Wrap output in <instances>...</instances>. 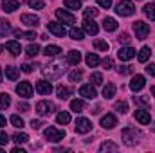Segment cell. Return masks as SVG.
<instances>
[{
    "mask_svg": "<svg viewBox=\"0 0 155 153\" xmlns=\"http://www.w3.org/2000/svg\"><path fill=\"white\" fill-rule=\"evenodd\" d=\"M121 137H123V141H124V144H126V146H135V144H137V141H139V137H141V132H139V130H135L134 126H128V128H124V130H123Z\"/></svg>",
    "mask_w": 155,
    "mask_h": 153,
    "instance_id": "1",
    "label": "cell"
},
{
    "mask_svg": "<svg viewBox=\"0 0 155 153\" xmlns=\"http://www.w3.org/2000/svg\"><path fill=\"white\" fill-rule=\"evenodd\" d=\"M43 76L49 77V79H58V77L63 76V72H65V67L63 65H60V63H51V65H47V67H43Z\"/></svg>",
    "mask_w": 155,
    "mask_h": 153,
    "instance_id": "2",
    "label": "cell"
},
{
    "mask_svg": "<svg viewBox=\"0 0 155 153\" xmlns=\"http://www.w3.org/2000/svg\"><path fill=\"white\" fill-rule=\"evenodd\" d=\"M116 13L121 15V16H132L135 13V7H134V4L130 0H121L116 5Z\"/></svg>",
    "mask_w": 155,
    "mask_h": 153,
    "instance_id": "3",
    "label": "cell"
},
{
    "mask_svg": "<svg viewBox=\"0 0 155 153\" xmlns=\"http://www.w3.org/2000/svg\"><path fill=\"white\" fill-rule=\"evenodd\" d=\"M134 31H135L137 40H146V36L150 34V25L144 24L143 20H137V22H134Z\"/></svg>",
    "mask_w": 155,
    "mask_h": 153,
    "instance_id": "4",
    "label": "cell"
},
{
    "mask_svg": "<svg viewBox=\"0 0 155 153\" xmlns=\"http://www.w3.org/2000/svg\"><path fill=\"white\" fill-rule=\"evenodd\" d=\"M45 137H47V141H51V142H60V141H63V137H65V130H58V128H54V126H49V128L45 130Z\"/></svg>",
    "mask_w": 155,
    "mask_h": 153,
    "instance_id": "5",
    "label": "cell"
},
{
    "mask_svg": "<svg viewBox=\"0 0 155 153\" xmlns=\"http://www.w3.org/2000/svg\"><path fill=\"white\" fill-rule=\"evenodd\" d=\"M16 94H18L20 97H24V99H29V97L33 96V85H31L29 81L18 83V85H16Z\"/></svg>",
    "mask_w": 155,
    "mask_h": 153,
    "instance_id": "6",
    "label": "cell"
},
{
    "mask_svg": "<svg viewBox=\"0 0 155 153\" xmlns=\"http://www.w3.org/2000/svg\"><path fill=\"white\" fill-rule=\"evenodd\" d=\"M54 110H56V106L51 101H40V103H36V112H38V115H49V114H52Z\"/></svg>",
    "mask_w": 155,
    "mask_h": 153,
    "instance_id": "7",
    "label": "cell"
},
{
    "mask_svg": "<svg viewBox=\"0 0 155 153\" xmlns=\"http://www.w3.org/2000/svg\"><path fill=\"white\" fill-rule=\"evenodd\" d=\"M92 130V122L87 117H78L76 119V132L78 133H88Z\"/></svg>",
    "mask_w": 155,
    "mask_h": 153,
    "instance_id": "8",
    "label": "cell"
},
{
    "mask_svg": "<svg viewBox=\"0 0 155 153\" xmlns=\"http://www.w3.org/2000/svg\"><path fill=\"white\" fill-rule=\"evenodd\" d=\"M56 16H58V20H60L61 24H69V25H74V24H76L74 15L67 13L65 9H58V11H56Z\"/></svg>",
    "mask_w": 155,
    "mask_h": 153,
    "instance_id": "9",
    "label": "cell"
},
{
    "mask_svg": "<svg viewBox=\"0 0 155 153\" xmlns=\"http://www.w3.org/2000/svg\"><path fill=\"white\" fill-rule=\"evenodd\" d=\"M47 29H49L54 36H60V38H63V36L67 34L65 27H63L61 24H58V22H49V24H47Z\"/></svg>",
    "mask_w": 155,
    "mask_h": 153,
    "instance_id": "10",
    "label": "cell"
},
{
    "mask_svg": "<svg viewBox=\"0 0 155 153\" xmlns=\"http://www.w3.org/2000/svg\"><path fill=\"white\" fill-rule=\"evenodd\" d=\"M117 58L121 61H128V60L135 58V49H132V47H121L117 50Z\"/></svg>",
    "mask_w": 155,
    "mask_h": 153,
    "instance_id": "11",
    "label": "cell"
},
{
    "mask_svg": "<svg viewBox=\"0 0 155 153\" xmlns=\"http://www.w3.org/2000/svg\"><path fill=\"white\" fill-rule=\"evenodd\" d=\"M144 85H146V79H144V76H141V74L134 76V77H132V81H130V88H132L134 92L143 90V88H144Z\"/></svg>",
    "mask_w": 155,
    "mask_h": 153,
    "instance_id": "12",
    "label": "cell"
},
{
    "mask_svg": "<svg viewBox=\"0 0 155 153\" xmlns=\"http://www.w3.org/2000/svg\"><path fill=\"white\" fill-rule=\"evenodd\" d=\"M20 22L25 24L27 27H36V25L40 24V18L36 16V15H29V13H25V15L20 16Z\"/></svg>",
    "mask_w": 155,
    "mask_h": 153,
    "instance_id": "13",
    "label": "cell"
},
{
    "mask_svg": "<svg viewBox=\"0 0 155 153\" xmlns=\"http://www.w3.org/2000/svg\"><path fill=\"white\" fill-rule=\"evenodd\" d=\"M36 92L40 96H49L52 92V85L49 81H36Z\"/></svg>",
    "mask_w": 155,
    "mask_h": 153,
    "instance_id": "14",
    "label": "cell"
},
{
    "mask_svg": "<svg viewBox=\"0 0 155 153\" xmlns=\"http://www.w3.org/2000/svg\"><path fill=\"white\" fill-rule=\"evenodd\" d=\"M83 29H85V33H88V34H97V31H99V27H97V24L94 22V20H90V18H85V22H83Z\"/></svg>",
    "mask_w": 155,
    "mask_h": 153,
    "instance_id": "15",
    "label": "cell"
},
{
    "mask_svg": "<svg viewBox=\"0 0 155 153\" xmlns=\"http://www.w3.org/2000/svg\"><path fill=\"white\" fill-rule=\"evenodd\" d=\"M79 96H83L85 99H94L97 94H96V88H94L92 85H83V86L79 88Z\"/></svg>",
    "mask_w": 155,
    "mask_h": 153,
    "instance_id": "16",
    "label": "cell"
},
{
    "mask_svg": "<svg viewBox=\"0 0 155 153\" xmlns=\"http://www.w3.org/2000/svg\"><path fill=\"white\" fill-rule=\"evenodd\" d=\"M117 124V119L114 114H107L103 119H101V126L103 128H107V130H112V128H116Z\"/></svg>",
    "mask_w": 155,
    "mask_h": 153,
    "instance_id": "17",
    "label": "cell"
},
{
    "mask_svg": "<svg viewBox=\"0 0 155 153\" xmlns=\"http://www.w3.org/2000/svg\"><path fill=\"white\" fill-rule=\"evenodd\" d=\"M2 7L7 13H13V11H16L20 7V2L18 0H2Z\"/></svg>",
    "mask_w": 155,
    "mask_h": 153,
    "instance_id": "18",
    "label": "cell"
},
{
    "mask_svg": "<svg viewBox=\"0 0 155 153\" xmlns=\"http://www.w3.org/2000/svg\"><path fill=\"white\" fill-rule=\"evenodd\" d=\"M5 49L13 54V56H18L20 54V50H22V47H20V43L18 41H15V40H11V41H7L5 43Z\"/></svg>",
    "mask_w": 155,
    "mask_h": 153,
    "instance_id": "19",
    "label": "cell"
},
{
    "mask_svg": "<svg viewBox=\"0 0 155 153\" xmlns=\"http://www.w3.org/2000/svg\"><path fill=\"white\" fill-rule=\"evenodd\" d=\"M135 119L141 124H150V112H146V110H135Z\"/></svg>",
    "mask_w": 155,
    "mask_h": 153,
    "instance_id": "20",
    "label": "cell"
},
{
    "mask_svg": "<svg viewBox=\"0 0 155 153\" xmlns=\"http://www.w3.org/2000/svg\"><path fill=\"white\" fill-rule=\"evenodd\" d=\"M67 61L71 63V65H79V61H81V52H78V50H71V52H67Z\"/></svg>",
    "mask_w": 155,
    "mask_h": 153,
    "instance_id": "21",
    "label": "cell"
},
{
    "mask_svg": "<svg viewBox=\"0 0 155 153\" xmlns=\"http://www.w3.org/2000/svg\"><path fill=\"white\" fill-rule=\"evenodd\" d=\"M5 77H7L9 81H16V79L20 77V70H18L16 67H5Z\"/></svg>",
    "mask_w": 155,
    "mask_h": 153,
    "instance_id": "22",
    "label": "cell"
},
{
    "mask_svg": "<svg viewBox=\"0 0 155 153\" xmlns=\"http://www.w3.org/2000/svg\"><path fill=\"white\" fill-rule=\"evenodd\" d=\"M103 29L105 31H116L117 29V22H116V18H110V16H107L105 20H103Z\"/></svg>",
    "mask_w": 155,
    "mask_h": 153,
    "instance_id": "23",
    "label": "cell"
},
{
    "mask_svg": "<svg viewBox=\"0 0 155 153\" xmlns=\"http://www.w3.org/2000/svg\"><path fill=\"white\" fill-rule=\"evenodd\" d=\"M150 56H152L150 47H143V49L139 50V54H137V58H139V61H141V63H146V61L150 60Z\"/></svg>",
    "mask_w": 155,
    "mask_h": 153,
    "instance_id": "24",
    "label": "cell"
},
{
    "mask_svg": "<svg viewBox=\"0 0 155 153\" xmlns=\"http://www.w3.org/2000/svg\"><path fill=\"white\" fill-rule=\"evenodd\" d=\"M116 96V85L114 83H108L105 88H103V97L105 99H112Z\"/></svg>",
    "mask_w": 155,
    "mask_h": 153,
    "instance_id": "25",
    "label": "cell"
},
{
    "mask_svg": "<svg viewBox=\"0 0 155 153\" xmlns=\"http://www.w3.org/2000/svg\"><path fill=\"white\" fill-rule=\"evenodd\" d=\"M56 94H58L60 99H67L71 96V88L69 86H63V85H58L56 86Z\"/></svg>",
    "mask_w": 155,
    "mask_h": 153,
    "instance_id": "26",
    "label": "cell"
},
{
    "mask_svg": "<svg viewBox=\"0 0 155 153\" xmlns=\"http://www.w3.org/2000/svg\"><path fill=\"white\" fill-rule=\"evenodd\" d=\"M85 61H87V65H88V67H97V65H99V56H97V54H94V52H90V54H87Z\"/></svg>",
    "mask_w": 155,
    "mask_h": 153,
    "instance_id": "27",
    "label": "cell"
},
{
    "mask_svg": "<svg viewBox=\"0 0 155 153\" xmlns=\"http://www.w3.org/2000/svg\"><path fill=\"white\" fill-rule=\"evenodd\" d=\"M11 33V24L4 18H0V36H7Z\"/></svg>",
    "mask_w": 155,
    "mask_h": 153,
    "instance_id": "28",
    "label": "cell"
},
{
    "mask_svg": "<svg viewBox=\"0 0 155 153\" xmlns=\"http://www.w3.org/2000/svg\"><path fill=\"white\" fill-rule=\"evenodd\" d=\"M71 110L76 112V114L83 112V110H85V103H83L81 99H74V101H71Z\"/></svg>",
    "mask_w": 155,
    "mask_h": 153,
    "instance_id": "29",
    "label": "cell"
},
{
    "mask_svg": "<svg viewBox=\"0 0 155 153\" xmlns=\"http://www.w3.org/2000/svg\"><path fill=\"white\" fill-rule=\"evenodd\" d=\"M61 52V49L58 47V45H47L45 47V50H43V54L45 56H58Z\"/></svg>",
    "mask_w": 155,
    "mask_h": 153,
    "instance_id": "30",
    "label": "cell"
},
{
    "mask_svg": "<svg viewBox=\"0 0 155 153\" xmlns=\"http://www.w3.org/2000/svg\"><path fill=\"white\" fill-rule=\"evenodd\" d=\"M56 122L58 124H69L71 122V114L69 112H60L56 115Z\"/></svg>",
    "mask_w": 155,
    "mask_h": 153,
    "instance_id": "31",
    "label": "cell"
},
{
    "mask_svg": "<svg viewBox=\"0 0 155 153\" xmlns=\"http://www.w3.org/2000/svg\"><path fill=\"white\" fill-rule=\"evenodd\" d=\"M13 141H15L16 144H25V142L29 141V135H27V133H15V135H13Z\"/></svg>",
    "mask_w": 155,
    "mask_h": 153,
    "instance_id": "32",
    "label": "cell"
},
{
    "mask_svg": "<svg viewBox=\"0 0 155 153\" xmlns=\"http://www.w3.org/2000/svg\"><path fill=\"white\" fill-rule=\"evenodd\" d=\"M9 105H11V97L7 94H0V110L9 108Z\"/></svg>",
    "mask_w": 155,
    "mask_h": 153,
    "instance_id": "33",
    "label": "cell"
},
{
    "mask_svg": "<svg viewBox=\"0 0 155 153\" xmlns=\"http://www.w3.org/2000/svg\"><path fill=\"white\" fill-rule=\"evenodd\" d=\"M69 36H71L72 40H83V36H85V34H83V31H81V29L72 27V29L69 31Z\"/></svg>",
    "mask_w": 155,
    "mask_h": 153,
    "instance_id": "34",
    "label": "cell"
},
{
    "mask_svg": "<svg viewBox=\"0 0 155 153\" xmlns=\"http://www.w3.org/2000/svg\"><path fill=\"white\" fill-rule=\"evenodd\" d=\"M144 15H146L150 20H155V4H148V5H144Z\"/></svg>",
    "mask_w": 155,
    "mask_h": 153,
    "instance_id": "35",
    "label": "cell"
},
{
    "mask_svg": "<svg viewBox=\"0 0 155 153\" xmlns=\"http://www.w3.org/2000/svg\"><path fill=\"white\" fill-rule=\"evenodd\" d=\"M94 47H96L97 50H103V52L108 50V43H107L105 40H94Z\"/></svg>",
    "mask_w": 155,
    "mask_h": 153,
    "instance_id": "36",
    "label": "cell"
},
{
    "mask_svg": "<svg viewBox=\"0 0 155 153\" xmlns=\"http://www.w3.org/2000/svg\"><path fill=\"white\" fill-rule=\"evenodd\" d=\"M38 52H40V47L36 45V43H31V45L25 49V54H27V56H31V58H33V56H36Z\"/></svg>",
    "mask_w": 155,
    "mask_h": 153,
    "instance_id": "37",
    "label": "cell"
},
{
    "mask_svg": "<svg viewBox=\"0 0 155 153\" xmlns=\"http://www.w3.org/2000/svg\"><path fill=\"white\" fill-rule=\"evenodd\" d=\"M15 34H16L18 38H25V40H35V38H36V33H33V31H29V33H22V31H15Z\"/></svg>",
    "mask_w": 155,
    "mask_h": 153,
    "instance_id": "38",
    "label": "cell"
},
{
    "mask_svg": "<svg viewBox=\"0 0 155 153\" xmlns=\"http://www.w3.org/2000/svg\"><path fill=\"white\" fill-rule=\"evenodd\" d=\"M63 4L69 9H81V2L79 0H63Z\"/></svg>",
    "mask_w": 155,
    "mask_h": 153,
    "instance_id": "39",
    "label": "cell"
},
{
    "mask_svg": "<svg viewBox=\"0 0 155 153\" xmlns=\"http://www.w3.org/2000/svg\"><path fill=\"white\" fill-rule=\"evenodd\" d=\"M99 150H101V151H116L117 144H114V142H103V144L99 146Z\"/></svg>",
    "mask_w": 155,
    "mask_h": 153,
    "instance_id": "40",
    "label": "cell"
},
{
    "mask_svg": "<svg viewBox=\"0 0 155 153\" xmlns=\"http://www.w3.org/2000/svg\"><path fill=\"white\" fill-rule=\"evenodd\" d=\"M11 124H13L15 128H24V126H25L24 121H22V117H18V115H11Z\"/></svg>",
    "mask_w": 155,
    "mask_h": 153,
    "instance_id": "41",
    "label": "cell"
},
{
    "mask_svg": "<svg viewBox=\"0 0 155 153\" xmlns=\"http://www.w3.org/2000/svg\"><path fill=\"white\" fill-rule=\"evenodd\" d=\"M116 112H119V114H126L128 112V105L124 103V101H119V103H116Z\"/></svg>",
    "mask_w": 155,
    "mask_h": 153,
    "instance_id": "42",
    "label": "cell"
},
{
    "mask_svg": "<svg viewBox=\"0 0 155 153\" xmlns=\"http://www.w3.org/2000/svg\"><path fill=\"white\" fill-rule=\"evenodd\" d=\"M83 16H85V18H94V16H97V9L87 7V9H83Z\"/></svg>",
    "mask_w": 155,
    "mask_h": 153,
    "instance_id": "43",
    "label": "cell"
},
{
    "mask_svg": "<svg viewBox=\"0 0 155 153\" xmlns=\"http://www.w3.org/2000/svg\"><path fill=\"white\" fill-rule=\"evenodd\" d=\"M29 5H31L33 9H43V7H45L43 0H29Z\"/></svg>",
    "mask_w": 155,
    "mask_h": 153,
    "instance_id": "44",
    "label": "cell"
},
{
    "mask_svg": "<svg viewBox=\"0 0 155 153\" xmlns=\"http://www.w3.org/2000/svg\"><path fill=\"white\" fill-rule=\"evenodd\" d=\"M90 81H92L94 85H101V83H103V76H101L99 72H94V74L90 76Z\"/></svg>",
    "mask_w": 155,
    "mask_h": 153,
    "instance_id": "45",
    "label": "cell"
},
{
    "mask_svg": "<svg viewBox=\"0 0 155 153\" xmlns=\"http://www.w3.org/2000/svg\"><path fill=\"white\" fill-rule=\"evenodd\" d=\"M81 76H83V72H81V70H74V72H71V74H69V79L76 83V81L81 79Z\"/></svg>",
    "mask_w": 155,
    "mask_h": 153,
    "instance_id": "46",
    "label": "cell"
},
{
    "mask_svg": "<svg viewBox=\"0 0 155 153\" xmlns=\"http://www.w3.org/2000/svg\"><path fill=\"white\" fill-rule=\"evenodd\" d=\"M134 101H137V103H141V105H148V103H150V97H146V96L135 97V96H134Z\"/></svg>",
    "mask_w": 155,
    "mask_h": 153,
    "instance_id": "47",
    "label": "cell"
},
{
    "mask_svg": "<svg viewBox=\"0 0 155 153\" xmlns=\"http://www.w3.org/2000/svg\"><path fill=\"white\" fill-rule=\"evenodd\" d=\"M119 41H121V43H124V45H128V43H130V34H128V33H123V34H121V36H119Z\"/></svg>",
    "mask_w": 155,
    "mask_h": 153,
    "instance_id": "48",
    "label": "cell"
},
{
    "mask_svg": "<svg viewBox=\"0 0 155 153\" xmlns=\"http://www.w3.org/2000/svg\"><path fill=\"white\" fill-rule=\"evenodd\" d=\"M41 124H43V122L38 121V119H33V121H31V128H33V130H40V128H41Z\"/></svg>",
    "mask_w": 155,
    "mask_h": 153,
    "instance_id": "49",
    "label": "cell"
},
{
    "mask_svg": "<svg viewBox=\"0 0 155 153\" xmlns=\"http://www.w3.org/2000/svg\"><path fill=\"white\" fill-rule=\"evenodd\" d=\"M96 2H97L101 7H105V9H108V7L112 5V0H96Z\"/></svg>",
    "mask_w": 155,
    "mask_h": 153,
    "instance_id": "50",
    "label": "cell"
},
{
    "mask_svg": "<svg viewBox=\"0 0 155 153\" xmlns=\"http://www.w3.org/2000/svg\"><path fill=\"white\" fill-rule=\"evenodd\" d=\"M22 70L29 74V72H33V70H35V65H29V63H24V65H22Z\"/></svg>",
    "mask_w": 155,
    "mask_h": 153,
    "instance_id": "51",
    "label": "cell"
},
{
    "mask_svg": "<svg viewBox=\"0 0 155 153\" xmlns=\"http://www.w3.org/2000/svg\"><path fill=\"white\" fill-rule=\"evenodd\" d=\"M7 142H9L7 133H5V132H0V144H7Z\"/></svg>",
    "mask_w": 155,
    "mask_h": 153,
    "instance_id": "52",
    "label": "cell"
},
{
    "mask_svg": "<svg viewBox=\"0 0 155 153\" xmlns=\"http://www.w3.org/2000/svg\"><path fill=\"white\" fill-rule=\"evenodd\" d=\"M146 74H148V76H155V63H150V65L146 67Z\"/></svg>",
    "mask_w": 155,
    "mask_h": 153,
    "instance_id": "53",
    "label": "cell"
},
{
    "mask_svg": "<svg viewBox=\"0 0 155 153\" xmlns=\"http://www.w3.org/2000/svg\"><path fill=\"white\" fill-rule=\"evenodd\" d=\"M103 65H105V69H112V65H114L112 58H105V60H103Z\"/></svg>",
    "mask_w": 155,
    "mask_h": 153,
    "instance_id": "54",
    "label": "cell"
},
{
    "mask_svg": "<svg viewBox=\"0 0 155 153\" xmlns=\"http://www.w3.org/2000/svg\"><path fill=\"white\" fill-rule=\"evenodd\" d=\"M132 72V67L124 65V67H119V74H130Z\"/></svg>",
    "mask_w": 155,
    "mask_h": 153,
    "instance_id": "55",
    "label": "cell"
},
{
    "mask_svg": "<svg viewBox=\"0 0 155 153\" xmlns=\"http://www.w3.org/2000/svg\"><path fill=\"white\" fill-rule=\"evenodd\" d=\"M18 110L20 112H29V105L27 103H18Z\"/></svg>",
    "mask_w": 155,
    "mask_h": 153,
    "instance_id": "56",
    "label": "cell"
},
{
    "mask_svg": "<svg viewBox=\"0 0 155 153\" xmlns=\"http://www.w3.org/2000/svg\"><path fill=\"white\" fill-rule=\"evenodd\" d=\"M2 126H5V117H4V115H0V128H2Z\"/></svg>",
    "mask_w": 155,
    "mask_h": 153,
    "instance_id": "57",
    "label": "cell"
},
{
    "mask_svg": "<svg viewBox=\"0 0 155 153\" xmlns=\"http://www.w3.org/2000/svg\"><path fill=\"white\" fill-rule=\"evenodd\" d=\"M11 153H25V151H24V150H20V148H15Z\"/></svg>",
    "mask_w": 155,
    "mask_h": 153,
    "instance_id": "58",
    "label": "cell"
},
{
    "mask_svg": "<svg viewBox=\"0 0 155 153\" xmlns=\"http://www.w3.org/2000/svg\"><path fill=\"white\" fill-rule=\"evenodd\" d=\"M150 90H152V94H153V96H155V86H152V88H150Z\"/></svg>",
    "mask_w": 155,
    "mask_h": 153,
    "instance_id": "59",
    "label": "cell"
},
{
    "mask_svg": "<svg viewBox=\"0 0 155 153\" xmlns=\"http://www.w3.org/2000/svg\"><path fill=\"white\" fill-rule=\"evenodd\" d=\"M0 81H2V69H0Z\"/></svg>",
    "mask_w": 155,
    "mask_h": 153,
    "instance_id": "60",
    "label": "cell"
},
{
    "mask_svg": "<svg viewBox=\"0 0 155 153\" xmlns=\"http://www.w3.org/2000/svg\"><path fill=\"white\" fill-rule=\"evenodd\" d=\"M152 130H153V132H155V126H152Z\"/></svg>",
    "mask_w": 155,
    "mask_h": 153,
    "instance_id": "61",
    "label": "cell"
},
{
    "mask_svg": "<svg viewBox=\"0 0 155 153\" xmlns=\"http://www.w3.org/2000/svg\"><path fill=\"white\" fill-rule=\"evenodd\" d=\"M0 50H2V45H0Z\"/></svg>",
    "mask_w": 155,
    "mask_h": 153,
    "instance_id": "62",
    "label": "cell"
},
{
    "mask_svg": "<svg viewBox=\"0 0 155 153\" xmlns=\"http://www.w3.org/2000/svg\"><path fill=\"white\" fill-rule=\"evenodd\" d=\"M0 151H2V150H0Z\"/></svg>",
    "mask_w": 155,
    "mask_h": 153,
    "instance_id": "63",
    "label": "cell"
}]
</instances>
